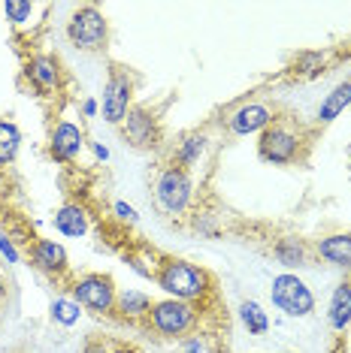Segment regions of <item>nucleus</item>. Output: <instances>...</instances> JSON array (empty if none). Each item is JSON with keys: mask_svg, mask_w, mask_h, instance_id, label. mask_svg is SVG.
Listing matches in <instances>:
<instances>
[{"mask_svg": "<svg viewBox=\"0 0 351 353\" xmlns=\"http://www.w3.org/2000/svg\"><path fill=\"white\" fill-rule=\"evenodd\" d=\"M52 317L64 326H73L79 320V302H70V299H55L52 305Z\"/></svg>", "mask_w": 351, "mask_h": 353, "instance_id": "nucleus-23", "label": "nucleus"}, {"mask_svg": "<svg viewBox=\"0 0 351 353\" xmlns=\"http://www.w3.org/2000/svg\"><path fill=\"white\" fill-rule=\"evenodd\" d=\"M73 296L79 305H85V308L91 311H113L115 308V284L109 275H85L79 278L73 284Z\"/></svg>", "mask_w": 351, "mask_h": 353, "instance_id": "nucleus-5", "label": "nucleus"}, {"mask_svg": "<svg viewBox=\"0 0 351 353\" xmlns=\"http://www.w3.org/2000/svg\"><path fill=\"white\" fill-rule=\"evenodd\" d=\"M19 145H21L19 127L12 121H6V118H0V163H10L19 154Z\"/></svg>", "mask_w": 351, "mask_h": 353, "instance_id": "nucleus-19", "label": "nucleus"}, {"mask_svg": "<svg viewBox=\"0 0 351 353\" xmlns=\"http://www.w3.org/2000/svg\"><path fill=\"white\" fill-rule=\"evenodd\" d=\"M82 112H85V115H94V112H97V103H94V100H85Z\"/></svg>", "mask_w": 351, "mask_h": 353, "instance_id": "nucleus-28", "label": "nucleus"}, {"mask_svg": "<svg viewBox=\"0 0 351 353\" xmlns=\"http://www.w3.org/2000/svg\"><path fill=\"white\" fill-rule=\"evenodd\" d=\"M94 154H97L100 160H106V157H109V151H106V148H103V145H94Z\"/></svg>", "mask_w": 351, "mask_h": 353, "instance_id": "nucleus-29", "label": "nucleus"}, {"mask_svg": "<svg viewBox=\"0 0 351 353\" xmlns=\"http://www.w3.org/2000/svg\"><path fill=\"white\" fill-rule=\"evenodd\" d=\"M188 353H203V350H200V344H197V341H191L188 344Z\"/></svg>", "mask_w": 351, "mask_h": 353, "instance_id": "nucleus-30", "label": "nucleus"}, {"mask_svg": "<svg viewBox=\"0 0 351 353\" xmlns=\"http://www.w3.org/2000/svg\"><path fill=\"white\" fill-rule=\"evenodd\" d=\"M55 230L61 232V236H85L88 232V214L82 205H61L58 212H55Z\"/></svg>", "mask_w": 351, "mask_h": 353, "instance_id": "nucleus-14", "label": "nucleus"}, {"mask_svg": "<svg viewBox=\"0 0 351 353\" xmlns=\"http://www.w3.org/2000/svg\"><path fill=\"white\" fill-rule=\"evenodd\" d=\"M115 212H118V218H124V221H137V212L127 203H115Z\"/></svg>", "mask_w": 351, "mask_h": 353, "instance_id": "nucleus-27", "label": "nucleus"}, {"mask_svg": "<svg viewBox=\"0 0 351 353\" xmlns=\"http://www.w3.org/2000/svg\"><path fill=\"white\" fill-rule=\"evenodd\" d=\"M0 251H3V256H6V260H10V263L19 260V251H15V248H12V239H6L3 232H0Z\"/></svg>", "mask_w": 351, "mask_h": 353, "instance_id": "nucleus-26", "label": "nucleus"}, {"mask_svg": "<svg viewBox=\"0 0 351 353\" xmlns=\"http://www.w3.org/2000/svg\"><path fill=\"white\" fill-rule=\"evenodd\" d=\"M67 34L73 39V46L85 52H97L106 46V37H109V28H106V19L100 15L97 6H82V10L73 12L67 25Z\"/></svg>", "mask_w": 351, "mask_h": 353, "instance_id": "nucleus-2", "label": "nucleus"}, {"mask_svg": "<svg viewBox=\"0 0 351 353\" xmlns=\"http://www.w3.org/2000/svg\"><path fill=\"white\" fill-rule=\"evenodd\" d=\"M151 323L161 335H185L194 326V308L182 299H164L151 308Z\"/></svg>", "mask_w": 351, "mask_h": 353, "instance_id": "nucleus-6", "label": "nucleus"}, {"mask_svg": "<svg viewBox=\"0 0 351 353\" xmlns=\"http://www.w3.org/2000/svg\"><path fill=\"white\" fill-rule=\"evenodd\" d=\"M25 73H28L30 82H34L37 91H43V94L58 91V85H61V63H58V58H49V54L30 58Z\"/></svg>", "mask_w": 351, "mask_h": 353, "instance_id": "nucleus-10", "label": "nucleus"}, {"mask_svg": "<svg viewBox=\"0 0 351 353\" xmlns=\"http://www.w3.org/2000/svg\"><path fill=\"white\" fill-rule=\"evenodd\" d=\"M191 179L182 166H170V170L161 172V179L155 184V194H158V203H161L170 214H179L185 212L188 203H191Z\"/></svg>", "mask_w": 351, "mask_h": 353, "instance_id": "nucleus-4", "label": "nucleus"}, {"mask_svg": "<svg viewBox=\"0 0 351 353\" xmlns=\"http://www.w3.org/2000/svg\"><path fill=\"white\" fill-rule=\"evenodd\" d=\"M131 94H133L131 79H127L122 67H115L106 88H103V115H106L109 124H122L127 118V112H131Z\"/></svg>", "mask_w": 351, "mask_h": 353, "instance_id": "nucleus-7", "label": "nucleus"}, {"mask_svg": "<svg viewBox=\"0 0 351 353\" xmlns=\"http://www.w3.org/2000/svg\"><path fill=\"white\" fill-rule=\"evenodd\" d=\"M3 296H6V284H3V278H0V302H3Z\"/></svg>", "mask_w": 351, "mask_h": 353, "instance_id": "nucleus-31", "label": "nucleus"}, {"mask_svg": "<svg viewBox=\"0 0 351 353\" xmlns=\"http://www.w3.org/2000/svg\"><path fill=\"white\" fill-rule=\"evenodd\" d=\"M203 148H206V136L203 133H191L182 139V145H179V163L182 166H191L197 157L203 154Z\"/></svg>", "mask_w": 351, "mask_h": 353, "instance_id": "nucleus-22", "label": "nucleus"}, {"mask_svg": "<svg viewBox=\"0 0 351 353\" xmlns=\"http://www.w3.org/2000/svg\"><path fill=\"white\" fill-rule=\"evenodd\" d=\"M276 256L285 266H303V263H306V254H303V245L297 239H282V242L276 245Z\"/></svg>", "mask_w": 351, "mask_h": 353, "instance_id": "nucleus-21", "label": "nucleus"}, {"mask_svg": "<svg viewBox=\"0 0 351 353\" xmlns=\"http://www.w3.org/2000/svg\"><path fill=\"white\" fill-rule=\"evenodd\" d=\"M273 305L288 317H306L315 308V299L297 275H278L273 278Z\"/></svg>", "mask_w": 351, "mask_h": 353, "instance_id": "nucleus-3", "label": "nucleus"}, {"mask_svg": "<svg viewBox=\"0 0 351 353\" xmlns=\"http://www.w3.org/2000/svg\"><path fill=\"white\" fill-rule=\"evenodd\" d=\"M300 151V139L288 127H267L260 136V157L269 163H294Z\"/></svg>", "mask_w": 351, "mask_h": 353, "instance_id": "nucleus-8", "label": "nucleus"}, {"mask_svg": "<svg viewBox=\"0 0 351 353\" xmlns=\"http://www.w3.org/2000/svg\"><path fill=\"white\" fill-rule=\"evenodd\" d=\"M269 124H273V112H269L267 106H258V103H249V106L236 109L234 118H230V130H234L236 136L267 130Z\"/></svg>", "mask_w": 351, "mask_h": 353, "instance_id": "nucleus-11", "label": "nucleus"}, {"mask_svg": "<svg viewBox=\"0 0 351 353\" xmlns=\"http://www.w3.org/2000/svg\"><path fill=\"white\" fill-rule=\"evenodd\" d=\"M79 151H82V130L70 121H61L52 133L49 154L55 160H61V163H70V160L79 157Z\"/></svg>", "mask_w": 351, "mask_h": 353, "instance_id": "nucleus-9", "label": "nucleus"}, {"mask_svg": "<svg viewBox=\"0 0 351 353\" xmlns=\"http://www.w3.org/2000/svg\"><path fill=\"white\" fill-rule=\"evenodd\" d=\"M345 106H351V82H342L327 94V100L318 109V121H324V124L333 121V118H339L345 112Z\"/></svg>", "mask_w": 351, "mask_h": 353, "instance_id": "nucleus-16", "label": "nucleus"}, {"mask_svg": "<svg viewBox=\"0 0 351 353\" xmlns=\"http://www.w3.org/2000/svg\"><path fill=\"white\" fill-rule=\"evenodd\" d=\"M318 254L330 260L333 266L351 269V232H339V236H327L318 242Z\"/></svg>", "mask_w": 351, "mask_h": 353, "instance_id": "nucleus-15", "label": "nucleus"}, {"mask_svg": "<svg viewBox=\"0 0 351 353\" xmlns=\"http://www.w3.org/2000/svg\"><path fill=\"white\" fill-rule=\"evenodd\" d=\"M155 281L161 284V290H167L173 299H182V302L203 299V296L209 293V275H206L200 266H194V263L176 260V256L161 263Z\"/></svg>", "mask_w": 351, "mask_h": 353, "instance_id": "nucleus-1", "label": "nucleus"}, {"mask_svg": "<svg viewBox=\"0 0 351 353\" xmlns=\"http://www.w3.org/2000/svg\"><path fill=\"white\" fill-rule=\"evenodd\" d=\"M124 121H127V136H131L133 145H155L158 142L155 118H149L146 109H131Z\"/></svg>", "mask_w": 351, "mask_h": 353, "instance_id": "nucleus-13", "label": "nucleus"}, {"mask_svg": "<svg viewBox=\"0 0 351 353\" xmlns=\"http://www.w3.org/2000/svg\"><path fill=\"white\" fill-rule=\"evenodd\" d=\"M3 12H6V19H10L12 25H21V21L30 19V12H34V3H25V0H6Z\"/></svg>", "mask_w": 351, "mask_h": 353, "instance_id": "nucleus-24", "label": "nucleus"}, {"mask_svg": "<svg viewBox=\"0 0 351 353\" xmlns=\"http://www.w3.org/2000/svg\"><path fill=\"white\" fill-rule=\"evenodd\" d=\"M330 326L333 329H345L351 323V284H339L333 290V299H330Z\"/></svg>", "mask_w": 351, "mask_h": 353, "instance_id": "nucleus-17", "label": "nucleus"}, {"mask_svg": "<svg viewBox=\"0 0 351 353\" xmlns=\"http://www.w3.org/2000/svg\"><path fill=\"white\" fill-rule=\"evenodd\" d=\"M318 63H321V54H318V52H306V54H300V63H297V67H300L306 76H312Z\"/></svg>", "mask_w": 351, "mask_h": 353, "instance_id": "nucleus-25", "label": "nucleus"}, {"mask_svg": "<svg viewBox=\"0 0 351 353\" xmlns=\"http://www.w3.org/2000/svg\"><path fill=\"white\" fill-rule=\"evenodd\" d=\"M115 308L122 311L124 317H146L151 314V299L146 293H140V290H124V293H118V299H115Z\"/></svg>", "mask_w": 351, "mask_h": 353, "instance_id": "nucleus-18", "label": "nucleus"}, {"mask_svg": "<svg viewBox=\"0 0 351 353\" xmlns=\"http://www.w3.org/2000/svg\"><path fill=\"white\" fill-rule=\"evenodd\" d=\"M239 317H243V323H245V329H249L252 335H263L269 329L267 311H263L258 302H243L239 305Z\"/></svg>", "mask_w": 351, "mask_h": 353, "instance_id": "nucleus-20", "label": "nucleus"}, {"mask_svg": "<svg viewBox=\"0 0 351 353\" xmlns=\"http://www.w3.org/2000/svg\"><path fill=\"white\" fill-rule=\"evenodd\" d=\"M30 256H34V263L43 272L61 275V272L67 269V251H64L58 242H49V239H37V242L30 245Z\"/></svg>", "mask_w": 351, "mask_h": 353, "instance_id": "nucleus-12", "label": "nucleus"}]
</instances>
